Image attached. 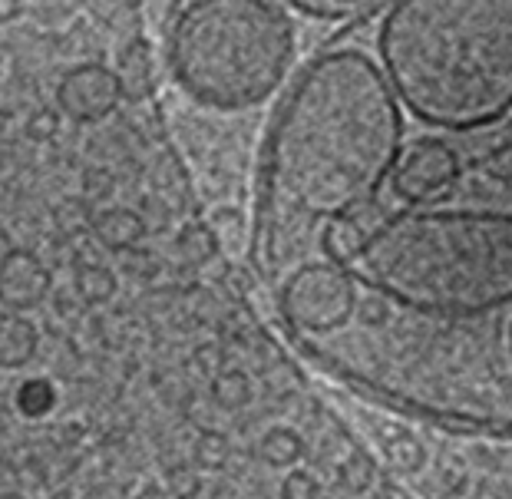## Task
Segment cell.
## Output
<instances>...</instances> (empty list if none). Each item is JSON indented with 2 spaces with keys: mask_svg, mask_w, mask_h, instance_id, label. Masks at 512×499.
Segmentation results:
<instances>
[{
  "mask_svg": "<svg viewBox=\"0 0 512 499\" xmlns=\"http://www.w3.org/2000/svg\"><path fill=\"white\" fill-rule=\"evenodd\" d=\"M370 37L321 47L288 83L258 172V262L281 281L334 222L357 219L390 189L407 149V119Z\"/></svg>",
  "mask_w": 512,
  "mask_h": 499,
  "instance_id": "6da1fadb",
  "label": "cell"
},
{
  "mask_svg": "<svg viewBox=\"0 0 512 499\" xmlns=\"http://www.w3.org/2000/svg\"><path fill=\"white\" fill-rule=\"evenodd\" d=\"M298 344L344 384L403 414L512 433V301L437 318L400 311L361 288L344 328Z\"/></svg>",
  "mask_w": 512,
  "mask_h": 499,
  "instance_id": "7a4b0ae2",
  "label": "cell"
},
{
  "mask_svg": "<svg viewBox=\"0 0 512 499\" xmlns=\"http://www.w3.org/2000/svg\"><path fill=\"white\" fill-rule=\"evenodd\" d=\"M370 47L430 133L476 136L512 119V0H387Z\"/></svg>",
  "mask_w": 512,
  "mask_h": 499,
  "instance_id": "3957f363",
  "label": "cell"
},
{
  "mask_svg": "<svg viewBox=\"0 0 512 499\" xmlns=\"http://www.w3.org/2000/svg\"><path fill=\"white\" fill-rule=\"evenodd\" d=\"M344 268L410 314L489 311L512 301V209L400 205L357 215Z\"/></svg>",
  "mask_w": 512,
  "mask_h": 499,
  "instance_id": "277c9868",
  "label": "cell"
},
{
  "mask_svg": "<svg viewBox=\"0 0 512 499\" xmlns=\"http://www.w3.org/2000/svg\"><path fill=\"white\" fill-rule=\"evenodd\" d=\"M298 30L281 0H176L166 67L199 110L238 116L288 90Z\"/></svg>",
  "mask_w": 512,
  "mask_h": 499,
  "instance_id": "5b68a950",
  "label": "cell"
},
{
  "mask_svg": "<svg viewBox=\"0 0 512 499\" xmlns=\"http://www.w3.org/2000/svg\"><path fill=\"white\" fill-rule=\"evenodd\" d=\"M361 285L334 258H308L278 281V314L294 341L344 328L354 318Z\"/></svg>",
  "mask_w": 512,
  "mask_h": 499,
  "instance_id": "8992f818",
  "label": "cell"
},
{
  "mask_svg": "<svg viewBox=\"0 0 512 499\" xmlns=\"http://www.w3.org/2000/svg\"><path fill=\"white\" fill-rule=\"evenodd\" d=\"M463 179V156L443 136H420L403 149L390 179L400 205H443Z\"/></svg>",
  "mask_w": 512,
  "mask_h": 499,
  "instance_id": "52a82bcc",
  "label": "cell"
},
{
  "mask_svg": "<svg viewBox=\"0 0 512 499\" xmlns=\"http://www.w3.org/2000/svg\"><path fill=\"white\" fill-rule=\"evenodd\" d=\"M123 100V83L116 70L103 63H83L73 67L57 86V106L76 123H100L110 113H116Z\"/></svg>",
  "mask_w": 512,
  "mask_h": 499,
  "instance_id": "ba28073f",
  "label": "cell"
},
{
  "mask_svg": "<svg viewBox=\"0 0 512 499\" xmlns=\"http://www.w3.org/2000/svg\"><path fill=\"white\" fill-rule=\"evenodd\" d=\"M0 291H4L7 311H30L37 308L50 291V271L27 248H10L0 265Z\"/></svg>",
  "mask_w": 512,
  "mask_h": 499,
  "instance_id": "9c48e42d",
  "label": "cell"
},
{
  "mask_svg": "<svg viewBox=\"0 0 512 499\" xmlns=\"http://www.w3.org/2000/svg\"><path fill=\"white\" fill-rule=\"evenodd\" d=\"M40 351L37 324L20 311H4L0 321V367L4 371H24Z\"/></svg>",
  "mask_w": 512,
  "mask_h": 499,
  "instance_id": "30bf717a",
  "label": "cell"
},
{
  "mask_svg": "<svg viewBox=\"0 0 512 499\" xmlns=\"http://www.w3.org/2000/svg\"><path fill=\"white\" fill-rule=\"evenodd\" d=\"M116 77H119V83H123V96L133 103L146 100V96L156 90V70H152V57H149L146 40H133L123 53H119Z\"/></svg>",
  "mask_w": 512,
  "mask_h": 499,
  "instance_id": "8fae6325",
  "label": "cell"
},
{
  "mask_svg": "<svg viewBox=\"0 0 512 499\" xmlns=\"http://www.w3.org/2000/svg\"><path fill=\"white\" fill-rule=\"evenodd\" d=\"M281 4L318 24H351L374 14L377 7H387V0H281Z\"/></svg>",
  "mask_w": 512,
  "mask_h": 499,
  "instance_id": "7c38bea8",
  "label": "cell"
},
{
  "mask_svg": "<svg viewBox=\"0 0 512 499\" xmlns=\"http://www.w3.org/2000/svg\"><path fill=\"white\" fill-rule=\"evenodd\" d=\"M93 232L106 248H113V252H126V248H136L146 238V222L139 219L136 212L106 209V212L96 215Z\"/></svg>",
  "mask_w": 512,
  "mask_h": 499,
  "instance_id": "4fadbf2b",
  "label": "cell"
},
{
  "mask_svg": "<svg viewBox=\"0 0 512 499\" xmlns=\"http://www.w3.org/2000/svg\"><path fill=\"white\" fill-rule=\"evenodd\" d=\"M258 453H261V460L268 466H275V470H288V466H294L304 457V440H301V433L291 427H271L265 437L258 440Z\"/></svg>",
  "mask_w": 512,
  "mask_h": 499,
  "instance_id": "5bb4252c",
  "label": "cell"
},
{
  "mask_svg": "<svg viewBox=\"0 0 512 499\" xmlns=\"http://www.w3.org/2000/svg\"><path fill=\"white\" fill-rule=\"evenodd\" d=\"M228 457H232V443L222 430L215 427H202L199 437L192 443V463L199 466L202 473H215V470H225Z\"/></svg>",
  "mask_w": 512,
  "mask_h": 499,
  "instance_id": "9a60e30c",
  "label": "cell"
},
{
  "mask_svg": "<svg viewBox=\"0 0 512 499\" xmlns=\"http://www.w3.org/2000/svg\"><path fill=\"white\" fill-rule=\"evenodd\" d=\"M384 453H387V463L400 473H417V470H423V463H427V450H423V443L407 430L390 433L387 443H384Z\"/></svg>",
  "mask_w": 512,
  "mask_h": 499,
  "instance_id": "2e32d148",
  "label": "cell"
},
{
  "mask_svg": "<svg viewBox=\"0 0 512 499\" xmlns=\"http://www.w3.org/2000/svg\"><path fill=\"white\" fill-rule=\"evenodd\" d=\"M212 397L222 410H242L252 400V381L245 371H222L212 381Z\"/></svg>",
  "mask_w": 512,
  "mask_h": 499,
  "instance_id": "e0dca14e",
  "label": "cell"
},
{
  "mask_svg": "<svg viewBox=\"0 0 512 499\" xmlns=\"http://www.w3.org/2000/svg\"><path fill=\"white\" fill-rule=\"evenodd\" d=\"M53 404H57V390H53L50 381H43V377H30V381L17 387V410L30 420L50 414Z\"/></svg>",
  "mask_w": 512,
  "mask_h": 499,
  "instance_id": "ac0fdd59",
  "label": "cell"
},
{
  "mask_svg": "<svg viewBox=\"0 0 512 499\" xmlns=\"http://www.w3.org/2000/svg\"><path fill=\"white\" fill-rule=\"evenodd\" d=\"M76 291H80L90 305H103V301L113 298L116 275L103 265H80L76 268Z\"/></svg>",
  "mask_w": 512,
  "mask_h": 499,
  "instance_id": "d6986e66",
  "label": "cell"
},
{
  "mask_svg": "<svg viewBox=\"0 0 512 499\" xmlns=\"http://www.w3.org/2000/svg\"><path fill=\"white\" fill-rule=\"evenodd\" d=\"M179 252L189 265H205L219 255V238H215L209 225H189L179 235Z\"/></svg>",
  "mask_w": 512,
  "mask_h": 499,
  "instance_id": "ffe728a7",
  "label": "cell"
},
{
  "mask_svg": "<svg viewBox=\"0 0 512 499\" xmlns=\"http://www.w3.org/2000/svg\"><path fill=\"white\" fill-rule=\"evenodd\" d=\"M162 483H166L172 499H199L202 496V470L199 466H189V463L166 466Z\"/></svg>",
  "mask_w": 512,
  "mask_h": 499,
  "instance_id": "44dd1931",
  "label": "cell"
},
{
  "mask_svg": "<svg viewBox=\"0 0 512 499\" xmlns=\"http://www.w3.org/2000/svg\"><path fill=\"white\" fill-rule=\"evenodd\" d=\"M337 476H341V483L351 493H364L370 486V476H374V466H370L367 457H361V453H351V457L337 466Z\"/></svg>",
  "mask_w": 512,
  "mask_h": 499,
  "instance_id": "7402d4cb",
  "label": "cell"
},
{
  "mask_svg": "<svg viewBox=\"0 0 512 499\" xmlns=\"http://www.w3.org/2000/svg\"><path fill=\"white\" fill-rule=\"evenodd\" d=\"M321 483L311 470H291L281 480V499H318Z\"/></svg>",
  "mask_w": 512,
  "mask_h": 499,
  "instance_id": "603a6c76",
  "label": "cell"
},
{
  "mask_svg": "<svg viewBox=\"0 0 512 499\" xmlns=\"http://www.w3.org/2000/svg\"><path fill=\"white\" fill-rule=\"evenodd\" d=\"M136 499H172V493L166 490V483H143Z\"/></svg>",
  "mask_w": 512,
  "mask_h": 499,
  "instance_id": "cb8c5ba5",
  "label": "cell"
},
{
  "mask_svg": "<svg viewBox=\"0 0 512 499\" xmlns=\"http://www.w3.org/2000/svg\"><path fill=\"white\" fill-rule=\"evenodd\" d=\"M4 499H24V496H20V493H4Z\"/></svg>",
  "mask_w": 512,
  "mask_h": 499,
  "instance_id": "d4e9b609",
  "label": "cell"
},
{
  "mask_svg": "<svg viewBox=\"0 0 512 499\" xmlns=\"http://www.w3.org/2000/svg\"><path fill=\"white\" fill-rule=\"evenodd\" d=\"M374 499H390V493H377Z\"/></svg>",
  "mask_w": 512,
  "mask_h": 499,
  "instance_id": "484cf974",
  "label": "cell"
}]
</instances>
